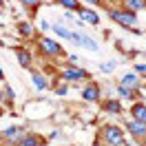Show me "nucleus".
<instances>
[{
	"label": "nucleus",
	"mask_w": 146,
	"mask_h": 146,
	"mask_svg": "<svg viewBox=\"0 0 146 146\" xmlns=\"http://www.w3.org/2000/svg\"><path fill=\"white\" fill-rule=\"evenodd\" d=\"M104 139H106L111 146H124V133H122L115 124H106V126H104Z\"/></svg>",
	"instance_id": "nucleus-1"
},
{
	"label": "nucleus",
	"mask_w": 146,
	"mask_h": 146,
	"mask_svg": "<svg viewBox=\"0 0 146 146\" xmlns=\"http://www.w3.org/2000/svg\"><path fill=\"white\" fill-rule=\"evenodd\" d=\"M109 16L115 20V22H119V25H126V27H135V25H137V16H135V13H131V11H126V9H124V11L111 9Z\"/></svg>",
	"instance_id": "nucleus-2"
},
{
	"label": "nucleus",
	"mask_w": 146,
	"mask_h": 146,
	"mask_svg": "<svg viewBox=\"0 0 146 146\" xmlns=\"http://www.w3.org/2000/svg\"><path fill=\"white\" fill-rule=\"evenodd\" d=\"M40 51H42V55H49V58H55V55L62 53L60 44L55 40H51V38H42L40 40Z\"/></svg>",
	"instance_id": "nucleus-3"
},
{
	"label": "nucleus",
	"mask_w": 146,
	"mask_h": 146,
	"mask_svg": "<svg viewBox=\"0 0 146 146\" xmlns=\"http://www.w3.org/2000/svg\"><path fill=\"white\" fill-rule=\"evenodd\" d=\"M22 137H25V131L22 126H9L2 131V139H7L9 144H20L22 142Z\"/></svg>",
	"instance_id": "nucleus-4"
},
{
	"label": "nucleus",
	"mask_w": 146,
	"mask_h": 146,
	"mask_svg": "<svg viewBox=\"0 0 146 146\" xmlns=\"http://www.w3.org/2000/svg\"><path fill=\"white\" fill-rule=\"evenodd\" d=\"M126 131L137 139H146V122H139V119H131L126 122Z\"/></svg>",
	"instance_id": "nucleus-5"
},
{
	"label": "nucleus",
	"mask_w": 146,
	"mask_h": 146,
	"mask_svg": "<svg viewBox=\"0 0 146 146\" xmlns=\"http://www.w3.org/2000/svg\"><path fill=\"white\" fill-rule=\"evenodd\" d=\"M62 78L66 82H80V80L86 78V71H84V69H78V66H69V69H64Z\"/></svg>",
	"instance_id": "nucleus-6"
},
{
	"label": "nucleus",
	"mask_w": 146,
	"mask_h": 146,
	"mask_svg": "<svg viewBox=\"0 0 146 146\" xmlns=\"http://www.w3.org/2000/svg\"><path fill=\"white\" fill-rule=\"evenodd\" d=\"M82 98H84V100H89V102H98V100H100V89H98L95 84H89V86L82 91Z\"/></svg>",
	"instance_id": "nucleus-7"
},
{
	"label": "nucleus",
	"mask_w": 146,
	"mask_h": 146,
	"mask_svg": "<svg viewBox=\"0 0 146 146\" xmlns=\"http://www.w3.org/2000/svg\"><path fill=\"white\" fill-rule=\"evenodd\" d=\"M80 18H82V22H89V25H98L100 22L98 13L91 11V9H80Z\"/></svg>",
	"instance_id": "nucleus-8"
},
{
	"label": "nucleus",
	"mask_w": 146,
	"mask_h": 146,
	"mask_svg": "<svg viewBox=\"0 0 146 146\" xmlns=\"http://www.w3.org/2000/svg\"><path fill=\"white\" fill-rule=\"evenodd\" d=\"M131 115H133V119L146 122V104H135V106L131 109Z\"/></svg>",
	"instance_id": "nucleus-9"
},
{
	"label": "nucleus",
	"mask_w": 146,
	"mask_h": 146,
	"mask_svg": "<svg viewBox=\"0 0 146 146\" xmlns=\"http://www.w3.org/2000/svg\"><path fill=\"white\" fill-rule=\"evenodd\" d=\"M124 7H126V11L135 13V11L144 9V7H146V2H144V0H124Z\"/></svg>",
	"instance_id": "nucleus-10"
},
{
	"label": "nucleus",
	"mask_w": 146,
	"mask_h": 146,
	"mask_svg": "<svg viewBox=\"0 0 146 146\" xmlns=\"http://www.w3.org/2000/svg\"><path fill=\"white\" fill-rule=\"evenodd\" d=\"M20 144H22V146H42V137H38V135H25Z\"/></svg>",
	"instance_id": "nucleus-11"
},
{
	"label": "nucleus",
	"mask_w": 146,
	"mask_h": 146,
	"mask_svg": "<svg viewBox=\"0 0 146 146\" xmlns=\"http://www.w3.org/2000/svg\"><path fill=\"white\" fill-rule=\"evenodd\" d=\"M137 84H139V80H137V75H135V73H128V75H124V78H122V86L135 89Z\"/></svg>",
	"instance_id": "nucleus-12"
},
{
	"label": "nucleus",
	"mask_w": 146,
	"mask_h": 146,
	"mask_svg": "<svg viewBox=\"0 0 146 146\" xmlns=\"http://www.w3.org/2000/svg\"><path fill=\"white\" fill-rule=\"evenodd\" d=\"M31 80H33V84H36L40 91H44V89H46V80H44V75H42V73H33V75H31Z\"/></svg>",
	"instance_id": "nucleus-13"
},
{
	"label": "nucleus",
	"mask_w": 146,
	"mask_h": 146,
	"mask_svg": "<svg viewBox=\"0 0 146 146\" xmlns=\"http://www.w3.org/2000/svg\"><path fill=\"white\" fill-rule=\"evenodd\" d=\"M18 62L20 66H31V55L27 51H18Z\"/></svg>",
	"instance_id": "nucleus-14"
},
{
	"label": "nucleus",
	"mask_w": 146,
	"mask_h": 146,
	"mask_svg": "<svg viewBox=\"0 0 146 146\" xmlns=\"http://www.w3.org/2000/svg\"><path fill=\"white\" fill-rule=\"evenodd\" d=\"M117 93H119V98H126V100H131V98L135 95V93H133V89H128V86H122V84L117 86Z\"/></svg>",
	"instance_id": "nucleus-15"
},
{
	"label": "nucleus",
	"mask_w": 146,
	"mask_h": 146,
	"mask_svg": "<svg viewBox=\"0 0 146 146\" xmlns=\"http://www.w3.org/2000/svg\"><path fill=\"white\" fill-rule=\"evenodd\" d=\"M106 111H109V113H119L122 106H119L117 100H109V102H106Z\"/></svg>",
	"instance_id": "nucleus-16"
},
{
	"label": "nucleus",
	"mask_w": 146,
	"mask_h": 146,
	"mask_svg": "<svg viewBox=\"0 0 146 146\" xmlns=\"http://www.w3.org/2000/svg\"><path fill=\"white\" fill-rule=\"evenodd\" d=\"M20 33H22V36H31V33H33V27H31V25H29V22H20Z\"/></svg>",
	"instance_id": "nucleus-17"
},
{
	"label": "nucleus",
	"mask_w": 146,
	"mask_h": 146,
	"mask_svg": "<svg viewBox=\"0 0 146 146\" xmlns=\"http://www.w3.org/2000/svg\"><path fill=\"white\" fill-rule=\"evenodd\" d=\"M53 31H55V36H62V38H66V40L71 38V31H69V29H64V27H60V25H58V27L53 25Z\"/></svg>",
	"instance_id": "nucleus-18"
},
{
	"label": "nucleus",
	"mask_w": 146,
	"mask_h": 146,
	"mask_svg": "<svg viewBox=\"0 0 146 146\" xmlns=\"http://www.w3.org/2000/svg\"><path fill=\"white\" fill-rule=\"evenodd\" d=\"M82 46L91 49V51H95V49H98V44H95V42H93V40H91L89 36H82Z\"/></svg>",
	"instance_id": "nucleus-19"
},
{
	"label": "nucleus",
	"mask_w": 146,
	"mask_h": 146,
	"mask_svg": "<svg viewBox=\"0 0 146 146\" xmlns=\"http://www.w3.org/2000/svg\"><path fill=\"white\" fill-rule=\"evenodd\" d=\"M58 2L66 9H78V0H58Z\"/></svg>",
	"instance_id": "nucleus-20"
},
{
	"label": "nucleus",
	"mask_w": 146,
	"mask_h": 146,
	"mask_svg": "<svg viewBox=\"0 0 146 146\" xmlns=\"http://www.w3.org/2000/svg\"><path fill=\"white\" fill-rule=\"evenodd\" d=\"M100 69H102L104 73H109V71H113V69H115V62H104Z\"/></svg>",
	"instance_id": "nucleus-21"
},
{
	"label": "nucleus",
	"mask_w": 146,
	"mask_h": 146,
	"mask_svg": "<svg viewBox=\"0 0 146 146\" xmlns=\"http://www.w3.org/2000/svg\"><path fill=\"white\" fill-rule=\"evenodd\" d=\"M20 2H22L25 7H36L38 2H42V0H20Z\"/></svg>",
	"instance_id": "nucleus-22"
},
{
	"label": "nucleus",
	"mask_w": 146,
	"mask_h": 146,
	"mask_svg": "<svg viewBox=\"0 0 146 146\" xmlns=\"http://www.w3.org/2000/svg\"><path fill=\"white\" fill-rule=\"evenodd\" d=\"M5 98H9V100H13V98H16V93H13V89H11V86H7V89H5Z\"/></svg>",
	"instance_id": "nucleus-23"
},
{
	"label": "nucleus",
	"mask_w": 146,
	"mask_h": 146,
	"mask_svg": "<svg viewBox=\"0 0 146 146\" xmlns=\"http://www.w3.org/2000/svg\"><path fill=\"white\" fill-rule=\"evenodd\" d=\"M135 71H137V73H146V64H137Z\"/></svg>",
	"instance_id": "nucleus-24"
},
{
	"label": "nucleus",
	"mask_w": 146,
	"mask_h": 146,
	"mask_svg": "<svg viewBox=\"0 0 146 146\" xmlns=\"http://www.w3.org/2000/svg\"><path fill=\"white\" fill-rule=\"evenodd\" d=\"M84 2H91V5H98L100 0H84Z\"/></svg>",
	"instance_id": "nucleus-25"
},
{
	"label": "nucleus",
	"mask_w": 146,
	"mask_h": 146,
	"mask_svg": "<svg viewBox=\"0 0 146 146\" xmlns=\"http://www.w3.org/2000/svg\"><path fill=\"white\" fill-rule=\"evenodd\" d=\"M2 95H5V93H2V91H0V104H2Z\"/></svg>",
	"instance_id": "nucleus-26"
},
{
	"label": "nucleus",
	"mask_w": 146,
	"mask_h": 146,
	"mask_svg": "<svg viewBox=\"0 0 146 146\" xmlns=\"http://www.w3.org/2000/svg\"><path fill=\"white\" fill-rule=\"evenodd\" d=\"M0 146H13V144H0Z\"/></svg>",
	"instance_id": "nucleus-27"
},
{
	"label": "nucleus",
	"mask_w": 146,
	"mask_h": 146,
	"mask_svg": "<svg viewBox=\"0 0 146 146\" xmlns=\"http://www.w3.org/2000/svg\"><path fill=\"white\" fill-rule=\"evenodd\" d=\"M2 5H5V0H0V7H2Z\"/></svg>",
	"instance_id": "nucleus-28"
},
{
	"label": "nucleus",
	"mask_w": 146,
	"mask_h": 146,
	"mask_svg": "<svg viewBox=\"0 0 146 146\" xmlns=\"http://www.w3.org/2000/svg\"><path fill=\"white\" fill-rule=\"evenodd\" d=\"M0 78H2V69H0Z\"/></svg>",
	"instance_id": "nucleus-29"
},
{
	"label": "nucleus",
	"mask_w": 146,
	"mask_h": 146,
	"mask_svg": "<svg viewBox=\"0 0 146 146\" xmlns=\"http://www.w3.org/2000/svg\"><path fill=\"white\" fill-rule=\"evenodd\" d=\"M0 142H2V135H0Z\"/></svg>",
	"instance_id": "nucleus-30"
}]
</instances>
